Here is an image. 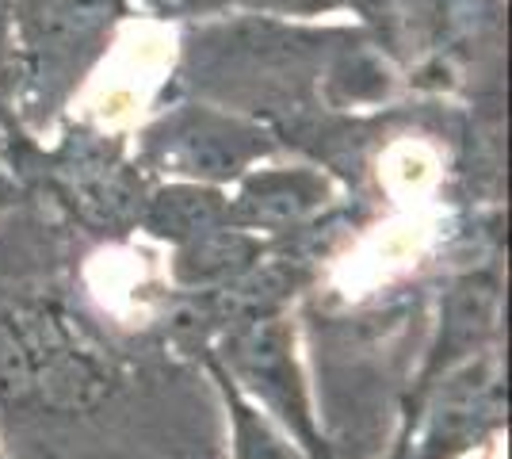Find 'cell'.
Masks as SVG:
<instances>
[{
  "instance_id": "9",
  "label": "cell",
  "mask_w": 512,
  "mask_h": 459,
  "mask_svg": "<svg viewBox=\"0 0 512 459\" xmlns=\"http://www.w3.org/2000/svg\"><path fill=\"white\" fill-rule=\"evenodd\" d=\"M256 4H276V8H318L329 0H256Z\"/></svg>"
},
{
  "instance_id": "6",
  "label": "cell",
  "mask_w": 512,
  "mask_h": 459,
  "mask_svg": "<svg viewBox=\"0 0 512 459\" xmlns=\"http://www.w3.org/2000/svg\"><path fill=\"white\" fill-rule=\"evenodd\" d=\"M256 257H260V241L253 234H245L241 226L222 222L214 230H203L195 238L180 241L176 280L192 287L226 284V280H237Z\"/></svg>"
},
{
  "instance_id": "7",
  "label": "cell",
  "mask_w": 512,
  "mask_h": 459,
  "mask_svg": "<svg viewBox=\"0 0 512 459\" xmlns=\"http://www.w3.org/2000/svg\"><path fill=\"white\" fill-rule=\"evenodd\" d=\"M211 375L218 383V394H222L226 421H230V459H310L276 421H268L245 394L237 391L230 375L218 364H211Z\"/></svg>"
},
{
  "instance_id": "8",
  "label": "cell",
  "mask_w": 512,
  "mask_h": 459,
  "mask_svg": "<svg viewBox=\"0 0 512 459\" xmlns=\"http://www.w3.org/2000/svg\"><path fill=\"white\" fill-rule=\"evenodd\" d=\"M226 207H230V199H222L218 188L180 180V184L161 188V192L150 199V207H146V226H150L157 238H172L180 245V241L195 238V234H203V230L222 226V222H226Z\"/></svg>"
},
{
  "instance_id": "5",
  "label": "cell",
  "mask_w": 512,
  "mask_h": 459,
  "mask_svg": "<svg viewBox=\"0 0 512 459\" xmlns=\"http://www.w3.org/2000/svg\"><path fill=\"white\" fill-rule=\"evenodd\" d=\"M325 199V180L310 169H283V173H256L245 180L241 196L226 207V222L241 230H272L306 219Z\"/></svg>"
},
{
  "instance_id": "3",
  "label": "cell",
  "mask_w": 512,
  "mask_h": 459,
  "mask_svg": "<svg viewBox=\"0 0 512 459\" xmlns=\"http://www.w3.org/2000/svg\"><path fill=\"white\" fill-rule=\"evenodd\" d=\"M505 421V391L497 360H474L463 372H444V387L436 394L421 437L413 440V456L402 459H463L478 444L501 429Z\"/></svg>"
},
{
  "instance_id": "4",
  "label": "cell",
  "mask_w": 512,
  "mask_h": 459,
  "mask_svg": "<svg viewBox=\"0 0 512 459\" xmlns=\"http://www.w3.org/2000/svg\"><path fill=\"white\" fill-rule=\"evenodd\" d=\"M115 16V0H23V46L43 62H69Z\"/></svg>"
},
{
  "instance_id": "10",
  "label": "cell",
  "mask_w": 512,
  "mask_h": 459,
  "mask_svg": "<svg viewBox=\"0 0 512 459\" xmlns=\"http://www.w3.org/2000/svg\"><path fill=\"white\" fill-rule=\"evenodd\" d=\"M0 459H4V452H0Z\"/></svg>"
},
{
  "instance_id": "1",
  "label": "cell",
  "mask_w": 512,
  "mask_h": 459,
  "mask_svg": "<svg viewBox=\"0 0 512 459\" xmlns=\"http://www.w3.org/2000/svg\"><path fill=\"white\" fill-rule=\"evenodd\" d=\"M214 364L230 375L237 391L268 421H276L306 456L329 459L299 352H295V326L287 318L260 314L253 322H245L230 333L222 360H214Z\"/></svg>"
},
{
  "instance_id": "2",
  "label": "cell",
  "mask_w": 512,
  "mask_h": 459,
  "mask_svg": "<svg viewBox=\"0 0 512 459\" xmlns=\"http://www.w3.org/2000/svg\"><path fill=\"white\" fill-rule=\"evenodd\" d=\"M272 150L268 134L214 108H180L150 134V161L188 184L218 188Z\"/></svg>"
}]
</instances>
